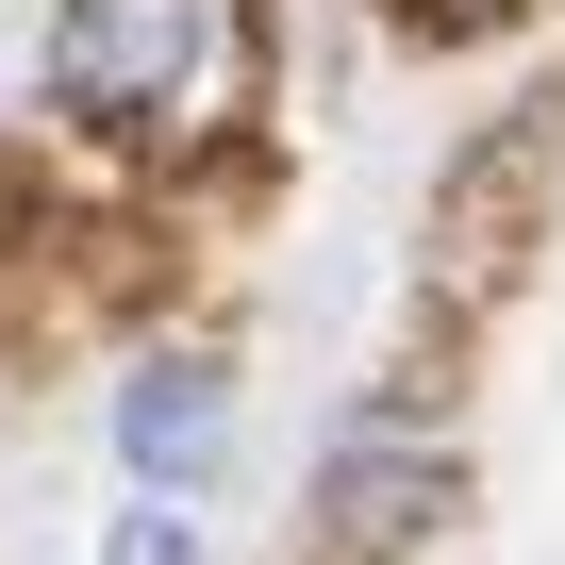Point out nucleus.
Returning <instances> with one entry per match:
<instances>
[{"label":"nucleus","instance_id":"1","mask_svg":"<svg viewBox=\"0 0 565 565\" xmlns=\"http://www.w3.org/2000/svg\"><path fill=\"white\" fill-rule=\"evenodd\" d=\"M51 84L84 117H167L200 84V0H67L51 18Z\"/></svg>","mask_w":565,"mask_h":565},{"label":"nucleus","instance_id":"2","mask_svg":"<svg viewBox=\"0 0 565 565\" xmlns=\"http://www.w3.org/2000/svg\"><path fill=\"white\" fill-rule=\"evenodd\" d=\"M117 449L183 499V482H216V449H233V383L200 366V350H167V366H134V399H117Z\"/></svg>","mask_w":565,"mask_h":565},{"label":"nucleus","instance_id":"3","mask_svg":"<svg viewBox=\"0 0 565 565\" xmlns=\"http://www.w3.org/2000/svg\"><path fill=\"white\" fill-rule=\"evenodd\" d=\"M433 499H449V449H416V433H350V449H333V532H350V548L416 532Z\"/></svg>","mask_w":565,"mask_h":565},{"label":"nucleus","instance_id":"4","mask_svg":"<svg viewBox=\"0 0 565 565\" xmlns=\"http://www.w3.org/2000/svg\"><path fill=\"white\" fill-rule=\"evenodd\" d=\"M117 565H200V548H183V515H167V499H134V515H117Z\"/></svg>","mask_w":565,"mask_h":565}]
</instances>
